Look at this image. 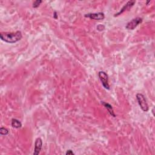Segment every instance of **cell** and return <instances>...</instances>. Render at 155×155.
<instances>
[{"label":"cell","mask_w":155,"mask_h":155,"mask_svg":"<svg viewBox=\"0 0 155 155\" xmlns=\"http://www.w3.org/2000/svg\"><path fill=\"white\" fill-rule=\"evenodd\" d=\"M42 3V1H41V0H37V1L33 2L32 7L33 8H38Z\"/></svg>","instance_id":"obj_11"},{"label":"cell","mask_w":155,"mask_h":155,"mask_svg":"<svg viewBox=\"0 0 155 155\" xmlns=\"http://www.w3.org/2000/svg\"><path fill=\"white\" fill-rule=\"evenodd\" d=\"M66 155H73L75 154V153L73 152V151L72 150H68L66 153Z\"/></svg>","instance_id":"obj_13"},{"label":"cell","mask_w":155,"mask_h":155,"mask_svg":"<svg viewBox=\"0 0 155 155\" xmlns=\"http://www.w3.org/2000/svg\"><path fill=\"white\" fill-rule=\"evenodd\" d=\"M11 125H12V127L15 128H20L22 127V124L20 121V120L18 119H15V118L12 119Z\"/></svg>","instance_id":"obj_9"},{"label":"cell","mask_w":155,"mask_h":155,"mask_svg":"<svg viewBox=\"0 0 155 155\" xmlns=\"http://www.w3.org/2000/svg\"><path fill=\"white\" fill-rule=\"evenodd\" d=\"M85 18H89L94 20H103L105 18L104 13L102 12L88 13L85 15Z\"/></svg>","instance_id":"obj_5"},{"label":"cell","mask_w":155,"mask_h":155,"mask_svg":"<svg viewBox=\"0 0 155 155\" xmlns=\"http://www.w3.org/2000/svg\"><path fill=\"white\" fill-rule=\"evenodd\" d=\"M136 99L141 108L145 112L148 111L149 110V107L143 94L141 93H137L136 94Z\"/></svg>","instance_id":"obj_2"},{"label":"cell","mask_w":155,"mask_h":155,"mask_svg":"<svg viewBox=\"0 0 155 155\" xmlns=\"http://www.w3.org/2000/svg\"><path fill=\"white\" fill-rule=\"evenodd\" d=\"M101 104L105 107V108L107 110L108 112L109 113V114L111 116H113L114 118H115L116 116L115 113V112H114V110H113V108L112 106H111L110 104H108V103H107V102H104V101H101Z\"/></svg>","instance_id":"obj_8"},{"label":"cell","mask_w":155,"mask_h":155,"mask_svg":"<svg viewBox=\"0 0 155 155\" xmlns=\"http://www.w3.org/2000/svg\"><path fill=\"white\" fill-rule=\"evenodd\" d=\"M142 22V19L140 17H137L129 21L125 26V28L128 30H134L137 25Z\"/></svg>","instance_id":"obj_4"},{"label":"cell","mask_w":155,"mask_h":155,"mask_svg":"<svg viewBox=\"0 0 155 155\" xmlns=\"http://www.w3.org/2000/svg\"><path fill=\"white\" fill-rule=\"evenodd\" d=\"M135 3H136L135 1H128V2L124 5V6L121 8V9H120V11L118 13H116V14L114 15V16H115V17L118 16H119V15H121V14H122L123 13H124V12H125V11L129 10L131 7H132L135 5Z\"/></svg>","instance_id":"obj_6"},{"label":"cell","mask_w":155,"mask_h":155,"mask_svg":"<svg viewBox=\"0 0 155 155\" xmlns=\"http://www.w3.org/2000/svg\"><path fill=\"white\" fill-rule=\"evenodd\" d=\"M42 147V141L40 137H38L35 142V149H34L33 155H38L39 154Z\"/></svg>","instance_id":"obj_7"},{"label":"cell","mask_w":155,"mask_h":155,"mask_svg":"<svg viewBox=\"0 0 155 155\" xmlns=\"http://www.w3.org/2000/svg\"><path fill=\"white\" fill-rule=\"evenodd\" d=\"M98 76L99 79L102 82V85L106 89L109 90L110 89V85L108 84V77L107 74L103 71H100L98 73Z\"/></svg>","instance_id":"obj_3"},{"label":"cell","mask_w":155,"mask_h":155,"mask_svg":"<svg viewBox=\"0 0 155 155\" xmlns=\"http://www.w3.org/2000/svg\"><path fill=\"white\" fill-rule=\"evenodd\" d=\"M22 33L20 31H17L15 33H8V32H1L0 33V38L1 39L7 43H15L20 41L22 39Z\"/></svg>","instance_id":"obj_1"},{"label":"cell","mask_w":155,"mask_h":155,"mask_svg":"<svg viewBox=\"0 0 155 155\" xmlns=\"http://www.w3.org/2000/svg\"><path fill=\"white\" fill-rule=\"evenodd\" d=\"M8 133H9V132L7 130V128L4 127H1L0 128V134L1 135H7Z\"/></svg>","instance_id":"obj_10"},{"label":"cell","mask_w":155,"mask_h":155,"mask_svg":"<svg viewBox=\"0 0 155 155\" xmlns=\"http://www.w3.org/2000/svg\"><path fill=\"white\" fill-rule=\"evenodd\" d=\"M54 18L56 20L58 19V15H57V12H55L54 13Z\"/></svg>","instance_id":"obj_14"},{"label":"cell","mask_w":155,"mask_h":155,"mask_svg":"<svg viewBox=\"0 0 155 155\" xmlns=\"http://www.w3.org/2000/svg\"><path fill=\"white\" fill-rule=\"evenodd\" d=\"M106 27H105V25H104L103 24H99L98 25H97V29L98 31H103V30H104Z\"/></svg>","instance_id":"obj_12"}]
</instances>
